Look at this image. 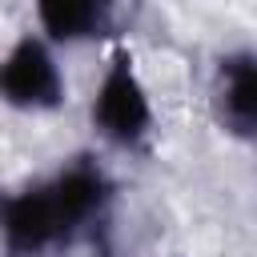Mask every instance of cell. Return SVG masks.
I'll use <instances>...</instances> for the list:
<instances>
[{
	"label": "cell",
	"mask_w": 257,
	"mask_h": 257,
	"mask_svg": "<svg viewBox=\"0 0 257 257\" xmlns=\"http://www.w3.org/2000/svg\"><path fill=\"white\" fill-rule=\"evenodd\" d=\"M36 32L64 48H84L96 40H116L120 0H32Z\"/></svg>",
	"instance_id": "cell-5"
},
{
	"label": "cell",
	"mask_w": 257,
	"mask_h": 257,
	"mask_svg": "<svg viewBox=\"0 0 257 257\" xmlns=\"http://www.w3.org/2000/svg\"><path fill=\"white\" fill-rule=\"evenodd\" d=\"M88 249L52 173L0 189V257H72Z\"/></svg>",
	"instance_id": "cell-1"
},
{
	"label": "cell",
	"mask_w": 257,
	"mask_h": 257,
	"mask_svg": "<svg viewBox=\"0 0 257 257\" xmlns=\"http://www.w3.org/2000/svg\"><path fill=\"white\" fill-rule=\"evenodd\" d=\"M88 124L112 153H145L157 137V104L128 44H112L88 100Z\"/></svg>",
	"instance_id": "cell-2"
},
{
	"label": "cell",
	"mask_w": 257,
	"mask_h": 257,
	"mask_svg": "<svg viewBox=\"0 0 257 257\" xmlns=\"http://www.w3.org/2000/svg\"><path fill=\"white\" fill-rule=\"evenodd\" d=\"M68 76L60 64V48L48 44L36 28L20 32L0 52V104L24 116H48L64 108Z\"/></svg>",
	"instance_id": "cell-3"
},
{
	"label": "cell",
	"mask_w": 257,
	"mask_h": 257,
	"mask_svg": "<svg viewBox=\"0 0 257 257\" xmlns=\"http://www.w3.org/2000/svg\"><path fill=\"white\" fill-rule=\"evenodd\" d=\"M209 116L229 141L249 145L257 137V52L249 44L225 48L213 60Z\"/></svg>",
	"instance_id": "cell-4"
}]
</instances>
